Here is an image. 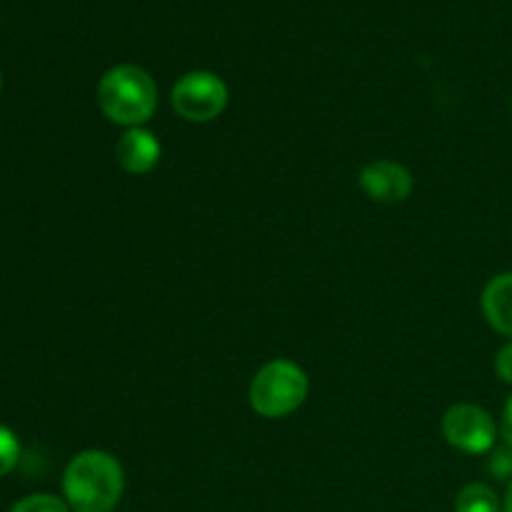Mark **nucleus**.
Returning a JSON list of instances; mask_svg holds the SVG:
<instances>
[{
    "label": "nucleus",
    "mask_w": 512,
    "mask_h": 512,
    "mask_svg": "<svg viewBox=\"0 0 512 512\" xmlns=\"http://www.w3.org/2000/svg\"><path fill=\"white\" fill-rule=\"evenodd\" d=\"M443 435L453 448L463 450L468 455H483L493 450L498 428H495V420L490 418L488 410L478 408V405L460 403L445 413Z\"/></svg>",
    "instance_id": "5"
},
{
    "label": "nucleus",
    "mask_w": 512,
    "mask_h": 512,
    "mask_svg": "<svg viewBox=\"0 0 512 512\" xmlns=\"http://www.w3.org/2000/svg\"><path fill=\"white\" fill-rule=\"evenodd\" d=\"M308 390V375L300 365L290 360H270L255 373L248 400L260 418L278 420L295 413L308 398Z\"/></svg>",
    "instance_id": "3"
},
{
    "label": "nucleus",
    "mask_w": 512,
    "mask_h": 512,
    "mask_svg": "<svg viewBox=\"0 0 512 512\" xmlns=\"http://www.w3.org/2000/svg\"><path fill=\"white\" fill-rule=\"evenodd\" d=\"M10 512H70V505L65 503V500H60L58 495L38 493L18 500V503L10 508Z\"/></svg>",
    "instance_id": "10"
},
{
    "label": "nucleus",
    "mask_w": 512,
    "mask_h": 512,
    "mask_svg": "<svg viewBox=\"0 0 512 512\" xmlns=\"http://www.w3.org/2000/svg\"><path fill=\"white\" fill-rule=\"evenodd\" d=\"M173 110L188 123H210L228 105V85L208 70L185 73L173 85Z\"/></svg>",
    "instance_id": "4"
},
{
    "label": "nucleus",
    "mask_w": 512,
    "mask_h": 512,
    "mask_svg": "<svg viewBox=\"0 0 512 512\" xmlns=\"http://www.w3.org/2000/svg\"><path fill=\"white\" fill-rule=\"evenodd\" d=\"M123 488V468L105 450L75 455L63 475L65 503L75 512H113L123 498Z\"/></svg>",
    "instance_id": "1"
},
{
    "label": "nucleus",
    "mask_w": 512,
    "mask_h": 512,
    "mask_svg": "<svg viewBox=\"0 0 512 512\" xmlns=\"http://www.w3.org/2000/svg\"><path fill=\"white\" fill-rule=\"evenodd\" d=\"M98 105L110 123L140 128L158 108V85L138 65H118L100 78Z\"/></svg>",
    "instance_id": "2"
},
{
    "label": "nucleus",
    "mask_w": 512,
    "mask_h": 512,
    "mask_svg": "<svg viewBox=\"0 0 512 512\" xmlns=\"http://www.w3.org/2000/svg\"><path fill=\"white\" fill-rule=\"evenodd\" d=\"M503 512H512V480H510L508 493H505V500H503Z\"/></svg>",
    "instance_id": "15"
},
{
    "label": "nucleus",
    "mask_w": 512,
    "mask_h": 512,
    "mask_svg": "<svg viewBox=\"0 0 512 512\" xmlns=\"http://www.w3.org/2000/svg\"><path fill=\"white\" fill-rule=\"evenodd\" d=\"M0 85H3V78H0Z\"/></svg>",
    "instance_id": "16"
},
{
    "label": "nucleus",
    "mask_w": 512,
    "mask_h": 512,
    "mask_svg": "<svg viewBox=\"0 0 512 512\" xmlns=\"http://www.w3.org/2000/svg\"><path fill=\"white\" fill-rule=\"evenodd\" d=\"M160 140L145 128H128L115 145V158L125 173L145 175L160 163Z\"/></svg>",
    "instance_id": "7"
},
{
    "label": "nucleus",
    "mask_w": 512,
    "mask_h": 512,
    "mask_svg": "<svg viewBox=\"0 0 512 512\" xmlns=\"http://www.w3.org/2000/svg\"><path fill=\"white\" fill-rule=\"evenodd\" d=\"M483 313L500 335L512 340V273L495 275L490 280L483 290Z\"/></svg>",
    "instance_id": "8"
},
{
    "label": "nucleus",
    "mask_w": 512,
    "mask_h": 512,
    "mask_svg": "<svg viewBox=\"0 0 512 512\" xmlns=\"http://www.w3.org/2000/svg\"><path fill=\"white\" fill-rule=\"evenodd\" d=\"M360 188L378 203H403L413 193V175L395 160H375L360 173Z\"/></svg>",
    "instance_id": "6"
},
{
    "label": "nucleus",
    "mask_w": 512,
    "mask_h": 512,
    "mask_svg": "<svg viewBox=\"0 0 512 512\" xmlns=\"http://www.w3.org/2000/svg\"><path fill=\"white\" fill-rule=\"evenodd\" d=\"M495 373H498V378L503 383L512 385V340L508 345H503L500 353L495 355Z\"/></svg>",
    "instance_id": "12"
},
{
    "label": "nucleus",
    "mask_w": 512,
    "mask_h": 512,
    "mask_svg": "<svg viewBox=\"0 0 512 512\" xmlns=\"http://www.w3.org/2000/svg\"><path fill=\"white\" fill-rule=\"evenodd\" d=\"M20 460V443L15 433L5 425H0V478L8 475Z\"/></svg>",
    "instance_id": "11"
},
{
    "label": "nucleus",
    "mask_w": 512,
    "mask_h": 512,
    "mask_svg": "<svg viewBox=\"0 0 512 512\" xmlns=\"http://www.w3.org/2000/svg\"><path fill=\"white\" fill-rule=\"evenodd\" d=\"M490 468H493V473L498 475V478H512V448L498 450Z\"/></svg>",
    "instance_id": "13"
},
{
    "label": "nucleus",
    "mask_w": 512,
    "mask_h": 512,
    "mask_svg": "<svg viewBox=\"0 0 512 512\" xmlns=\"http://www.w3.org/2000/svg\"><path fill=\"white\" fill-rule=\"evenodd\" d=\"M455 512H503L498 493L483 483L465 485L455 498Z\"/></svg>",
    "instance_id": "9"
},
{
    "label": "nucleus",
    "mask_w": 512,
    "mask_h": 512,
    "mask_svg": "<svg viewBox=\"0 0 512 512\" xmlns=\"http://www.w3.org/2000/svg\"><path fill=\"white\" fill-rule=\"evenodd\" d=\"M500 435H503L505 445L512 448V395L508 398V403H505L503 420H500Z\"/></svg>",
    "instance_id": "14"
}]
</instances>
